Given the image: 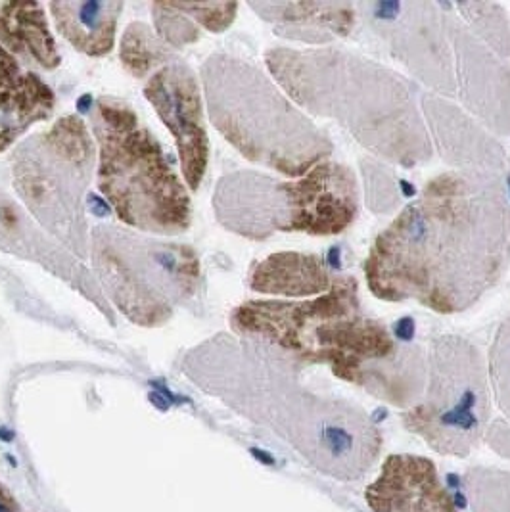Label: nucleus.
Masks as SVG:
<instances>
[{"label":"nucleus","mask_w":510,"mask_h":512,"mask_svg":"<svg viewBox=\"0 0 510 512\" xmlns=\"http://www.w3.org/2000/svg\"><path fill=\"white\" fill-rule=\"evenodd\" d=\"M56 96L47 83L0 45V154L52 116Z\"/></svg>","instance_id":"a211bd4d"},{"label":"nucleus","mask_w":510,"mask_h":512,"mask_svg":"<svg viewBox=\"0 0 510 512\" xmlns=\"http://www.w3.org/2000/svg\"><path fill=\"white\" fill-rule=\"evenodd\" d=\"M464 25L497 56L510 60V18L501 4L459 2L453 4Z\"/></svg>","instance_id":"5701e85b"},{"label":"nucleus","mask_w":510,"mask_h":512,"mask_svg":"<svg viewBox=\"0 0 510 512\" xmlns=\"http://www.w3.org/2000/svg\"><path fill=\"white\" fill-rule=\"evenodd\" d=\"M202 81L211 123L246 160L300 179L334 154L325 129L252 62L211 54Z\"/></svg>","instance_id":"39448f33"},{"label":"nucleus","mask_w":510,"mask_h":512,"mask_svg":"<svg viewBox=\"0 0 510 512\" xmlns=\"http://www.w3.org/2000/svg\"><path fill=\"white\" fill-rule=\"evenodd\" d=\"M213 206L221 225L244 238L267 240L273 234L290 233L288 181L255 171L231 173L221 179Z\"/></svg>","instance_id":"2eb2a0df"},{"label":"nucleus","mask_w":510,"mask_h":512,"mask_svg":"<svg viewBox=\"0 0 510 512\" xmlns=\"http://www.w3.org/2000/svg\"><path fill=\"white\" fill-rule=\"evenodd\" d=\"M420 112L428 127L434 152L451 171L501 177L509 156L501 139L470 116L461 104L432 93H420Z\"/></svg>","instance_id":"4468645a"},{"label":"nucleus","mask_w":510,"mask_h":512,"mask_svg":"<svg viewBox=\"0 0 510 512\" xmlns=\"http://www.w3.org/2000/svg\"><path fill=\"white\" fill-rule=\"evenodd\" d=\"M265 66L307 116L336 123L374 160L415 169L434 158L418 87L394 68L336 45L269 48Z\"/></svg>","instance_id":"20e7f679"},{"label":"nucleus","mask_w":510,"mask_h":512,"mask_svg":"<svg viewBox=\"0 0 510 512\" xmlns=\"http://www.w3.org/2000/svg\"><path fill=\"white\" fill-rule=\"evenodd\" d=\"M510 267V202L501 177L443 171L372 242L363 275L380 302L459 315Z\"/></svg>","instance_id":"f257e3e1"},{"label":"nucleus","mask_w":510,"mask_h":512,"mask_svg":"<svg viewBox=\"0 0 510 512\" xmlns=\"http://www.w3.org/2000/svg\"><path fill=\"white\" fill-rule=\"evenodd\" d=\"M292 202L290 233L338 236L361 211V183L346 163H319L300 179H288Z\"/></svg>","instance_id":"ddd939ff"},{"label":"nucleus","mask_w":510,"mask_h":512,"mask_svg":"<svg viewBox=\"0 0 510 512\" xmlns=\"http://www.w3.org/2000/svg\"><path fill=\"white\" fill-rule=\"evenodd\" d=\"M152 14L156 31L165 45L181 48L200 39L198 25L194 24L177 4L156 2L152 4Z\"/></svg>","instance_id":"a878e982"},{"label":"nucleus","mask_w":510,"mask_h":512,"mask_svg":"<svg viewBox=\"0 0 510 512\" xmlns=\"http://www.w3.org/2000/svg\"><path fill=\"white\" fill-rule=\"evenodd\" d=\"M188 18L204 25L211 33H223L236 20L238 4L221 2V4H177Z\"/></svg>","instance_id":"bb28decb"},{"label":"nucleus","mask_w":510,"mask_h":512,"mask_svg":"<svg viewBox=\"0 0 510 512\" xmlns=\"http://www.w3.org/2000/svg\"><path fill=\"white\" fill-rule=\"evenodd\" d=\"M54 24L71 47L87 56L100 58L114 50L119 16L123 2L85 0V2H52Z\"/></svg>","instance_id":"412c9836"},{"label":"nucleus","mask_w":510,"mask_h":512,"mask_svg":"<svg viewBox=\"0 0 510 512\" xmlns=\"http://www.w3.org/2000/svg\"><path fill=\"white\" fill-rule=\"evenodd\" d=\"M213 353L219 374L211 392L232 409L275 432L328 478L369 476L384 438L363 407L303 382L307 365L269 344L234 336Z\"/></svg>","instance_id":"7ed1b4c3"},{"label":"nucleus","mask_w":510,"mask_h":512,"mask_svg":"<svg viewBox=\"0 0 510 512\" xmlns=\"http://www.w3.org/2000/svg\"><path fill=\"white\" fill-rule=\"evenodd\" d=\"M487 369L491 380V394L510 424V315L503 319L487 351Z\"/></svg>","instance_id":"b1692460"},{"label":"nucleus","mask_w":510,"mask_h":512,"mask_svg":"<svg viewBox=\"0 0 510 512\" xmlns=\"http://www.w3.org/2000/svg\"><path fill=\"white\" fill-rule=\"evenodd\" d=\"M0 512H22L18 501L2 482H0Z\"/></svg>","instance_id":"cd10ccee"},{"label":"nucleus","mask_w":510,"mask_h":512,"mask_svg":"<svg viewBox=\"0 0 510 512\" xmlns=\"http://www.w3.org/2000/svg\"><path fill=\"white\" fill-rule=\"evenodd\" d=\"M234 336L269 344L303 365L332 374L371 396L409 411L426 388L428 353L397 340L361 303L359 282L334 277L330 290L309 300H250L231 313Z\"/></svg>","instance_id":"f03ea898"},{"label":"nucleus","mask_w":510,"mask_h":512,"mask_svg":"<svg viewBox=\"0 0 510 512\" xmlns=\"http://www.w3.org/2000/svg\"><path fill=\"white\" fill-rule=\"evenodd\" d=\"M455 8V6H453ZM457 100L497 139L510 137V62L486 47L455 12Z\"/></svg>","instance_id":"f8f14e48"},{"label":"nucleus","mask_w":510,"mask_h":512,"mask_svg":"<svg viewBox=\"0 0 510 512\" xmlns=\"http://www.w3.org/2000/svg\"><path fill=\"white\" fill-rule=\"evenodd\" d=\"M357 27L403 66L428 93L457 98L453 52V4L441 2H359Z\"/></svg>","instance_id":"9d476101"},{"label":"nucleus","mask_w":510,"mask_h":512,"mask_svg":"<svg viewBox=\"0 0 510 512\" xmlns=\"http://www.w3.org/2000/svg\"><path fill=\"white\" fill-rule=\"evenodd\" d=\"M334 277L325 259L305 252H277L255 263L250 288L282 300H309L330 290Z\"/></svg>","instance_id":"6ab92c4d"},{"label":"nucleus","mask_w":510,"mask_h":512,"mask_svg":"<svg viewBox=\"0 0 510 512\" xmlns=\"http://www.w3.org/2000/svg\"><path fill=\"white\" fill-rule=\"evenodd\" d=\"M426 388L403 426L443 457L466 459L486 438L491 422L487 355L457 334H441L428 346Z\"/></svg>","instance_id":"0eeeda50"},{"label":"nucleus","mask_w":510,"mask_h":512,"mask_svg":"<svg viewBox=\"0 0 510 512\" xmlns=\"http://www.w3.org/2000/svg\"><path fill=\"white\" fill-rule=\"evenodd\" d=\"M91 127L98 146V188L117 219L142 233H185L192 221L188 190L137 112L119 98L100 96Z\"/></svg>","instance_id":"423d86ee"},{"label":"nucleus","mask_w":510,"mask_h":512,"mask_svg":"<svg viewBox=\"0 0 510 512\" xmlns=\"http://www.w3.org/2000/svg\"><path fill=\"white\" fill-rule=\"evenodd\" d=\"M374 512H461L441 484L436 465L420 455H390L365 491Z\"/></svg>","instance_id":"dca6fc26"},{"label":"nucleus","mask_w":510,"mask_h":512,"mask_svg":"<svg viewBox=\"0 0 510 512\" xmlns=\"http://www.w3.org/2000/svg\"><path fill=\"white\" fill-rule=\"evenodd\" d=\"M94 158L89 127L77 116L62 117L12 156L14 185L27 210L79 259H87L91 248L83 198Z\"/></svg>","instance_id":"6e6552de"},{"label":"nucleus","mask_w":510,"mask_h":512,"mask_svg":"<svg viewBox=\"0 0 510 512\" xmlns=\"http://www.w3.org/2000/svg\"><path fill=\"white\" fill-rule=\"evenodd\" d=\"M93 265L106 294L135 325H165L177 305L194 296L198 254L185 244L98 227L91 234Z\"/></svg>","instance_id":"1a4fd4ad"},{"label":"nucleus","mask_w":510,"mask_h":512,"mask_svg":"<svg viewBox=\"0 0 510 512\" xmlns=\"http://www.w3.org/2000/svg\"><path fill=\"white\" fill-rule=\"evenodd\" d=\"M119 60L127 73L142 79L150 73L154 75V70H162L163 66L175 62L177 58L171 47L163 43L160 35H156L150 25L137 22L129 25L123 33Z\"/></svg>","instance_id":"4be33fe9"},{"label":"nucleus","mask_w":510,"mask_h":512,"mask_svg":"<svg viewBox=\"0 0 510 512\" xmlns=\"http://www.w3.org/2000/svg\"><path fill=\"white\" fill-rule=\"evenodd\" d=\"M144 96L175 140L186 185L198 190L208 171L209 139L196 73L175 60L148 79Z\"/></svg>","instance_id":"9b49d317"},{"label":"nucleus","mask_w":510,"mask_h":512,"mask_svg":"<svg viewBox=\"0 0 510 512\" xmlns=\"http://www.w3.org/2000/svg\"><path fill=\"white\" fill-rule=\"evenodd\" d=\"M361 177H363V192L365 204L372 213L384 215L392 213L401 206V194L397 190L392 171H386V163L374 158L361 160Z\"/></svg>","instance_id":"393cba45"},{"label":"nucleus","mask_w":510,"mask_h":512,"mask_svg":"<svg viewBox=\"0 0 510 512\" xmlns=\"http://www.w3.org/2000/svg\"><path fill=\"white\" fill-rule=\"evenodd\" d=\"M250 8L279 37L307 47H330L357 29L353 2H252Z\"/></svg>","instance_id":"f3484780"},{"label":"nucleus","mask_w":510,"mask_h":512,"mask_svg":"<svg viewBox=\"0 0 510 512\" xmlns=\"http://www.w3.org/2000/svg\"><path fill=\"white\" fill-rule=\"evenodd\" d=\"M0 45L25 68L56 70L62 64L58 45L48 27L45 6L39 2L0 4Z\"/></svg>","instance_id":"aec40b11"}]
</instances>
